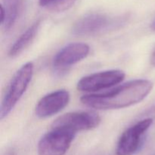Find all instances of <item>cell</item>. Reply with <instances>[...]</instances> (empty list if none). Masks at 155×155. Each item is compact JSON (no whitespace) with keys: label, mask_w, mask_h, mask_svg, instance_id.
Instances as JSON below:
<instances>
[{"label":"cell","mask_w":155,"mask_h":155,"mask_svg":"<svg viewBox=\"0 0 155 155\" xmlns=\"http://www.w3.org/2000/svg\"><path fill=\"white\" fill-rule=\"evenodd\" d=\"M39 5L51 12H60L69 9L75 0H39Z\"/></svg>","instance_id":"obj_12"},{"label":"cell","mask_w":155,"mask_h":155,"mask_svg":"<svg viewBox=\"0 0 155 155\" xmlns=\"http://www.w3.org/2000/svg\"><path fill=\"white\" fill-rule=\"evenodd\" d=\"M151 63L153 66L155 67V51L153 53L152 56H151Z\"/></svg>","instance_id":"obj_13"},{"label":"cell","mask_w":155,"mask_h":155,"mask_svg":"<svg viewBox=\"0 0 155 155\" xmlns=\"http://www.w3.org/2000/svg\"><path fill=\"white\" fill-rule=\"evenodd\" d=\"M76 133L54 129L44 135L38 143V155H64L71 147Z\"/></svg>","instance_id":"obj_4"},{"label":"cell","mask_w":155,"mask_h":155,"mask_svg":"<svg viewBox=\"0 0 155 155\" xmlns=\"http://www.w3.org/2000/svg\"><path fill=\"white\" fill-rule=\"evenodd\" d=\"M122 17H110L101 13H91L80 18L73 27L77 36H93L114 29L124 22Z\"/></svg>","instance_id":"obj_3"},{"label":"cell","mask_w":155,"mask_h":155,"mask_svg":"<svg viewBox=\"0 0 155 155\" xmlns=\"http://www.w3.org/2000/svg\"><path fill=\"white\" fill-rule=\"evenodd\" d=\"M151 29H152L153 30H154V31H155V19L154 20V21H153V22L151 23Z\"/></svg>","instance_id":"obj_15"},{"label":"cell","mask_w":155,"mask_h":155,"mask_svg":"<svg viewBox=\"0 0 155 155\" xmlns=\"http://www.w3.org/2000/svg\"><path fill=\"white\" fill-rule=\"evenodd\" d=\"M40 24V21H36L17 39L9 50L8 55L11 58H15L19 55L32 43L39 32Z\"/></svg>","instance_id":"obj_11"},{"label":"cell","mask_w":155,"mask_h":155,"mask_svg":"<svg viewBox=\"0 0 155 155\" xmlns=\"http://www.w3.org/2000/svg\"><path fill=\"white\" fill-rule=\"evenodd\" d=\"M70 101L69 92L64 89L54 91L42 97L36 107V114L39 118H47L59 113Z\"/></svg>","instance_id":"obj_8"},{"label":"cell","mask_w":155,"mask_h":155,"mask_svg":"<svg viewBox=\"0 0 155 155\" xmlns=\"http://www.w3.org/2000/svg\"><path fill=\"white\" fill-rule=\"evenodd\" d=\"M153 89L148 80H136L117 86L108 92L85 95L80 101L87 107L97 110L124 108L143 101Z\"/></svg>","instance_id":"obj_1"},{"label":"cell","mask_w":155,"mask_h":155,"mask_svg":"<svg viewBox=\"0 0 155 155\" xmlns=\"http://www.w3.org/2000/svg\"><path fill=\"white\" fill-rule=\"evenodd\" d=\"M33 64L32 62H27L12 77L2 101L0 109L1 120H3L9 114L26 92L33 77Z\"/></svg>","instance_id":"obj_2"},{"label":"cell","mask_w":155,"mask_h":155,"mask_svg":"<svg viewBox=\"0 0 155 155\" xmlns=\"http://www.w3.org/2000/svg\"><path fill=\"white\" fill-rule=\"evenodd\" d=\"M101 117L94 112H71L59 117L52 124V128L61 129L77 133L96 128Z\"/></svg>","instance_id":"obj_5"},{"label":"cell","mask_w":155,"mask_h":155,"mask_svg":"<svg viewBox=\"0 0 155 155\" xmlns=\"http://www.w3.org/2000/svg\"><path fill=\"white\" fill-rule=\"evenodd\" d=\"M153 124L151 118L139 121L127 129L120 137L116 149L117 155H133L139 151L143 138Z\"/></svg>","instance_id":"obj_6"},{"label":"cell","mask_w":155,"mask_h":155,"mask_svg":"<svg viewBox=\"0 0 155 155\" xmlns=\"http://www.w3.org/2000/svg\"><path fill=\"white\" fill-rule=\"evenodd\" d=\"M90 51V47L83 42H74L62 48L53 58V66L64 68L78 63L86 58Z\"/></svg>","instance_id":"obj_9"},{"label":"cell","mask_w":155,"mask_h":155,"mask_svg":"<svg viewBox=\"0 0 155 155\" xmlns=\"http://www.w3.org/2000/svg\"><path fill=\"white\" fill-rule=\"evenodd\" d=\"M5 155H15V152H14V151L10 150V151H8L7 153H6Z\"/></svg>","instance_id":"obj_14"},{"label":"cell","mask_w":155,"mask_h":155,"mask_svg":"<svg viewBox=\"0 0 155 155\" xmlns=\"http://www.w3.org/2000/svg\"><path fill=\"white\" fill-rule=\"evenodd\" d=\"M125 76V73L120 70L95 73L83 77L77 83V89L82 92H97L118 84Z\"/></svg>","instance_id":"obj_7"},{"label":"cell","mask_w":155,"mask_h":155,"mask_svg":"<svg viewBox=\"0 0 155 155\" xmlns=\"http://www.w3.org/2000/svg\"><path fill=\"white\" fill-rule=\"evenodd\" d=\"M22 0H4L1 5V24L8 30L16 22L21 11Z\"/></svg>","instance_id":"obj_10"}]
</instances>
